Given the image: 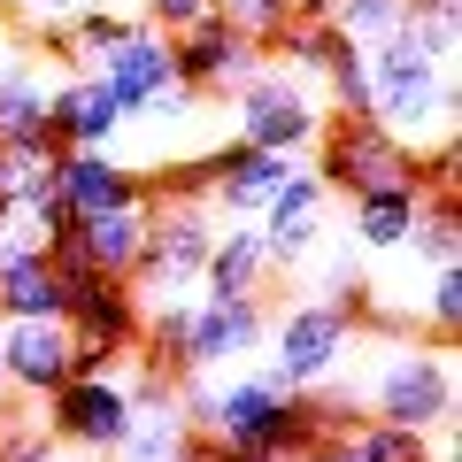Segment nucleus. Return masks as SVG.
Instances as JSON below:
<instances>
[{
  "label": "nucleus",
  "instance_id": "nucleus-14",
  "mask_svg": "<svg viewBox=\"0 0 462 462\" xmlns=\"http://www.w3.org/2000/svg\"><path fill=\"white\" fill-rule=\"evenodd\" d=\"M324 185L309 178V170H293V178L270 193V208L254 216V231H263V247H270V270H293L316 254V239H324Z\"/></svg>",
  "mask_w": 462,
  "mask_h": 462
},
{
  "label": "nucleus",
  "instance_id": "nucleus-31",
  "mask_svg": "<svg viewBox=\"0 0 462 462\" xmlns=\"http://www.w3.org/2000/svg\"><path fill=\"white\" fill-rule=\"evenodd\" d=\"M200 439V431H193ZM200 462H285V455H270V447H224V439H200Z\"/></svg>",
  "mask_w": 462,
  "mask_h": 462
},
{
  "label": "nucleus",
  "instance_id": "nucleus-3",
  "mask_svg": "<svg viewBox=\"0 0 462 462\" xmlns=\"http://www.w3.org/2000/svg\"><path fill=\"white\" fill-rule=\"evenodd\" d=\"M363 293V285H355ZM339 293V300H293V309L270 316L263 346H270V378L293 385V393H316V385L339 378L346 346H355V316H363V300Z\"/></svg>",
  "mask_w": 462,
  "mask_h": 462
},
{
  "label": "nucleus",
  "instance_id": "nucleus-11",
  "mask_svg": "<svg viewBox=\"0 0 462 462\" xmlns=\"http://www.w3.org/2000/svg\"><path fill=\"white\" fill-rule=\"evenodd\" d=\"M54 185H62L69 216H108L147 200V178L116 162V147H54Z\"/></svg>",
  "mask_w": 462,
  "mask_h": 462
},
{
  "label": "nucleus",
  "instance_id": "nucleus-25",
  "mask_svg": "<svg viewBox=\"0 0 462 462\" xmlns=\"http://www.w3.org/2000/svg\"><path fill=\"white\" fill-rule=\"evenodd\" d=\"M216 16H224L239 39H254V47L270 54V39L293 23V0H216Z\"/></svg>",
  "mask_w": 462,
  "mask_h": 462
},
{
  "label": "nucleus",
  "instance_id": "nucleus-2",
  "mask_svg": "<svg viewBox=\"0 0 462 462\" xmlns=\"http://www.w3.org/2000/svg\"><path fill=\"white\" fill-rule=\"evenodd\" d=\"M363 62H370V124H378V132H393L409 154L455 139V108H462L455 62H439L416 32L370 39Z\"/></svg>",
  "mask_w": 462,
  "mask_h": 462
},
{
  "label": "nucleus",
  "instance_id": "nucleus-26",
  "mask_svg": "<svg viewBox=\"0 0 462 462\" xmlns=\"http://www.w3.org/2000/svg\"><path fill=\"white\" fill-rule=\"evenodd\" d=\"M424 324H431V339H455V324H462V263H447V270H431V285H424Z\"/></svg>",
  "mask_w": 462,
  "mask_h": 462
},
{
  "label": "nucleus",
  "instance_id": "nucleus-24",
  "mask_svg": "<svg viewBox=\"0 0 462 462\" xmlns=\"http://www.w3.org/2000/svg\"><path fill=\"white\" fill-rule=\"evenodd\" d=\"M324 23H331V32H346L355 47H370V39L401 32V0H331Z\"/></svg>",
  "mask_w": 462,
  "mask_h": 462
},
{
  "label": "nucleus",
  "instance_id": "nucleus-4",
  "mask_svg": "<svg viewBox=\"0 0 462 462\" xmlns=\"http://www.w3.org/2000/svg\"><path fill=\"white\" fill-rule=\"evenodd\" d=\"M370 424H401V431H439V424H455V346H416V339H401V346H385L378 355V378H370Z\"/></svg>",
  "mask_w": 462,
  "mask_h": 462
},
{
  "label": "nucleus",
  "instance_id": "nucleus-23",
  "mask_svg": "<svg viewBox=\"0 0 462 462\" xmlns=\"http://www.w3.org/2000/svg\"><path fill=\"white\" fill-rule=\"evenodd\" d=\"M346 447H355V462H439V447H431V431H401V424H355L346 431Z\"/></svg>",
  "mask_w": 462,
  "mask_h": 462
},
{
  "label": "nucleus",
  "instance_id": "nucleus-32",
  "mask_svg": "<svg viewBox=\"0 0 462 462\" xmlns=\"http://www.w3.org/2000/svg\"><path fill=\"white\" fill-rule=\"evenodd\" d=\"M324 8L331 0H293V16H309V23H324Z\"/></svg>",
  "mask_w": 462,
  "mask_h": 462
},
{
  "label": "nucleus",
  "instance_id": "nucleus-29",
  "mask_svg": "<svg viewBox=\"0 0 462 462\" xmlns=\"http://www.w3.org/2000/svg\"><path fill=\"white\" fill-rule=\"evenodd\" d=\"M200 16H216V0H139V23H154V32H162V39L193 32Z\"/></svg>",
  "mask_w": 462,
  "mask_h": 462
},
{
  "label": "nucleus",
  "instance_id": "nucleus-34",
  "mask_svg": "<svg viewBox=\"0 0 462 462\" xmlns=\"http://www.w3.org/2000/svg\"><path fill=\"white\" fill-rule=\"evenodd\" d=\"M8 54H16V47H8V23H0V69H8Z\"/></svg>",
  "mask_w": 462,
  "mask_h": 462
},
{
  "label": "nucleus",
  "instance_id": "nucleus-5",
  "mask_svg": "<svg viewBox=\"0 0 462 462\" xmlns=\"http://www.w3.org/2000/svg\"><path fill=\"white\" fill-rule=\"evenodd\" d=\"M324 93L316 85H300V78H285L278 62H263L239 93H231V139H247V147H263V154H309L316 139H324Z\"/></svg>",
  "mask_w": 462,
  "mask_h": 462
},
{
  "label": "nucleus",
  "instance_id": "nucleus-33",
  "mask_svg": "<svg viewBox=\"0 0 462 462\" xmlns=\"http://www.w3.org/2000/svg\"><path fill=\"white\" fill-rule=\"evenodd\" d=\"M170 462H200V439H185V447H178V455H170Z\"/></svg>",
  "mask_w": 462,
  "mask_h": 462
},
{
  "label": "nucleus",
  "instance_id": "nucleus-28",
  "mask_svg": "<svg viewBox=\"0 0 462 462\" xmlns=\"http://www.w3.org/2000/svg\"><path fill=\"white\" fill-rule=\"evenodd\" d=\"M47 170H54V154H39V147H8V139H0V200H23L39 178H47Z\"/></svg>",
  "mask_w": 462,
  "mask_h": 462
},
{
  "label": "nucleus",
  "instance_id": "nucleus-10",
  "mask_svg": "<svg viewBox=\"0 0 462 462\" xmlns=\"http://www.w3.org/2000/svg\"><path fill=\"white\" fill-rule=\"evenodd\" d=\"M263 331H270L263 293H231V300L193 293V339H185V378H200V370H231V363H247V355H263Z\"/></svg>",
  "mask_w": 462,
  "mask_h": 462
},
{
  "label": "nucleus",
  "instance_id": "nucleus-7",
  "mask_svg": "<svg viewBox=\"0 0 462 462\" xmlns=\"http://www.w3.org/2000/svg\"><path fill=\"white\" fill-rule=\"evenodd\" d=\"M316 162L309 178L324 185V193H370V185H424V170H416V154L401 147L393 132H378L370 116H339V124H324V139H316Z\"/></svg>",
  "mask_w": 462,
  "mask_h": 462
},
{
  "label": "nucleus",
  "instance_id": "nucleus-21",
  "mask_svg": "<svg viewBox=\"0 0 462 462\" xmlns=\"http://www.w3.org/2000/svg\"><path fill=\"white\" fill-rule=\"evenodd\" d=\"M316 93H324V108H339V116H370V62H363V47H355L346 32H331L324 69H316Z\"/></svg>",
  "mask_w": 462,
  "mask_h": 462
},
{
  "label": "nucleus",
  "instance_id": "nucleus-8",
  "mask_svg": "<svg viewBox=\"0 0 462 462\" xmlns=\"http://www.w3.org/2000/svg\"><path fill=\"white\" fill-rule=\"evenodd\" d=\"M47 439L54 447H78V455H116V439H124V424H132V385L116 378H62L47 393Z\"/></svg>",
  "mask_w": 462,
  "mask_h": 462
},
{
  "label": "nucleus",
  "instance_id": "nucleus-30",
  "mask_svg": "<svg viewBox=\"0 0 462 462\" xmlns=\"http://www.w3.org/2000/svg\"><path fill=\"white\" fill-rule=\"evenodd\" d=\"M0 8H8V16H23L32 32H54V23H69V16H78L85 0H0Z\"/></svg>",
  "mask_w": 462,
  "mask_h": 462
},
{
  "label": "nucleus",
  "instance_id": "nucleus-12",
  "mask_svg": "<svg viewBox=\"0 0 462 462\" xmlns=\"http://www.w3.org/2000/svg\"><path fill=\"white\" fill-rule=\"evenodd\" d=\"M69 324L62 316H39V324H0V370H8V393L47 401L69 378Z\"/></svg>",
  "mask_w": 462,
  "mask_h": 462
},
{
  "label": "nucleus",
  "instance_id": "nucleus-16",
  "mask_svg": "<svg viewBox=\"0 0 462 462\" xmlns=\"http://www.w3.org/2000/svg\"><path fill=\"white\" fill-rule=\"evenodd\" d=\"M47 93H54L47 62H39V54H8V69H0V139H8V147L54 154L47 147Z\"/></svg>",
  "mask_w": 462,
  "mask_h": 462
},
{
  "label": "nucleus",
  "instance_id": "nucleus-13",
  "mask_svg": "<svg viewBox=\"0 0 462 462\" xmlns=\"http://www.w3.org/2000/svg\"><path fill=\"white\" fill-rule=\"evenodd\" d=\"M93 85L108 93V108L124 116V124H132V116L147 108V100L162 93V85H178V62H170V39L154 32V23H139V32L124 39V47H116L100 69H93Z\"/></svg>",
  "mask_w": 462,
  "mask_h": 462
},
{
  "label": "nucleus",
  "instance_id": "nucleus-22",
  "mask_svg": "<svg viewBox=\"0 0 462 462\" xmlns=\"http://www.w3.org/2000/svg\"><path fill=\"white\" fill-rule=\"evenodd\" d=\"M409 247L424 254L431 270L462 263V200H455V185H431V193H424V208H416V231H409Z\"/></svg>",
  "mask_w": 462,
  "mask_h": 462
},
{
  "label": "nucleus",
  "instance_id": "nucleus-20",
  "mask_svg": "<svg viewBox=\"0 0 462 462\" xmlns=\"http://www.w3.org/2000/svg\"><path fill=\"white\" fill-rule=\"evenodd\" d=\"M416 208H424V185H370V193H355V247H370V254L409 247Z\"/></svg>",
  "mask_w": 462,
  "mask_h": 462
},
{
  "label": "nucleus",
  "instance_id": "nucleus-6",
  "mask_svg": "<svg viewBox=\"0 0 462 462\" xmlns=\"http://www.w3.org/2000/svg\"><path fill=\"white\" fill-rule=\"evenodd\" d=\"M208 239H216V208L208 200H147V239H139V263H132V293L139 300H170V293H193L200 263H208Z\"/></svg>",
  "mask_w": 462,
  "mask_h": 462
},
{
  "label": "nucleus",
  "instance_id": "nucleus-35",
  "mask_svg": "<svg viewBox=\"0 0 462 462\" xmlns=\"http://www.w3.org/2000/svg\"><path fill=\"white\" fill-rule=\"evenodd\" d=\"M78 462H108V455H78Z\"/></svg>",
  "mask_w": 462,
  "mask_h": 462
},
{
  "label": "nucleus",
  "instance_id": "nucleus-1",
  "mask_svg": "<svg viewBox=\"0 0 462 462\" xmlns=\"http://www.w3.org/2000/svg\"><path fill=\"white\" fill-rule=\"evenodd\" d=\"M178 409L200 439H224V447H270V455H309L324 439L316 424V393H293L278 385L270 370H231V378H178Z\"/></svg>",
  "mask_w": 462,
  "mask_h": 462
},
{
  "label": "nucleus",
  "instance_id": "nucleus-9",
  "mask_svg": "<svg viewBox=\"0 0 462 462\" xmlns=\"http://www.w3.org/2000/svg\"><path fill=\"white\" fill-rule=\"evenodd\" d=\"M170 62H178V85H185L193 100H231L254 69L270 62V54L254 47V39H239L224 16H200L193 32L170 39Z\"/></svg>",
  "mask_w": 462,
  "mask_h": 462
},
{
  "label": "nucleus",
  "instance_id": "nucleus-15",
  "mask_svg": "<svg viewBox=\"0 0 462 462\" xmlns=\"http://www.w3.org/2000/svg\"><path fill=\"white\" fill-rule=\"evenodd\" d=\"M116 132H124V116L108 108V93H100L93 78H54V93H47V147H116Z\"/></svg>",
  "mask_w": 462,
  "mask_h": 462
},
{
  "label": "nucleus",
  "instance_id": "nucleus-17",
  "mask_svg": "<svg viewBox=\"0 0 462 462\" xmlns=\"http://www.w3.org/2000/svg\"><path fill=\"white\" fill-rule=\"evenodd\" d=\"M270 278V247L254 224H216L208 239V263H200V293L208 300H231V293H263Z\"/></svg>",
  "mask_w": 462,
  "mask_h": 462
},
{
  "label": "nucleus",
  "instance_id": "nucleus-18",
  "mask_svg": "<svg viewBox=\"0 0 462 462\" xmlns=\"http://www.w3.org/2000/svg\"><path fill=\"white\" fill-rule=\"evenodd\" d=\"M139 239H147V200H139V208H108V216H78L69 254H78L85 270H100V278H132Z\"/></svg>",
  "mask_w": 462,
  "mask_h": 462
},
{
  "label": "nucleus",
  "instance_id": "nucleus-19",
  "mask_svg": "<svg viewBox=\"0 0 462 462\" xmlns=\"http://www.w3.org/2000/svg\"><path fill=\"white\" fill-rule=\"evenodd\" d=\"M62 309L69 293L54 254H8L0 263V324H39V316H62Z\"/></svg>",
  "mask_w": 462,
  "mask_h": 462
},
{
  "label": "nucleus",
  "instance_id": "nucleus-27",
  "mask_svg": "<svg viewBox=\"0 0 462 462\" xmlns=\"http://www.w3.org/2000/svg\"><path fill=\"white\" fill-rule=\"evenodd\" d=\"M0 462H62L39 416H0Z\"/></svg>",
  "mask_w": 462,
  "mask_h": 462
}]
</instances>
